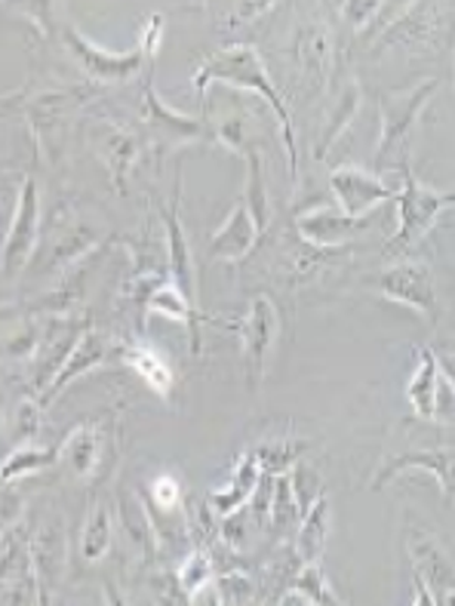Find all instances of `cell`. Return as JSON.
<instances>
[{
  "instance_id": "1",
  "label": "cell",
  "mask_w": 455,
  "mask_h": 606,
  "mask_svg": "<svg viewBox=\"0 0 455 606\" xmlns=\"http://www.w3.org/2000/svg\"><path fill=\"white\" fill-rule=\"evenodd\" d=\"M228 84V87H243L253 89L256 96L268 102L271 111L277 117V127L284 132L286 142V158H289V176L293 182L299 179V145H296V130H293V115L286 108V102L281 99L277 87L271 84L268 68L265 62L256 53V46L250 44H237L222 50L219 56L207 59L203 65L198 68V77H194V89H198V99H207V87L210 84Z\"/></svg>"
},
{
  "instance_id": "2",
  "label": "cell",
  "mask_w": 455,
  "mask_h": 606,
  "mask_svg": "<svg viewBox=\"0 0 455 606\" xmlns=\"http://www.w3.org/2000/svg\"><path fill=\"white\" fill-rule=\"evenodd\" d=\"M441 87L443 77H431V81L419 84L410 93L384 96L382 105H379L382 136H379V148H375V170L379 173H398L403 163H410L413 130L425 115L427 102L434 99V93Z\"/></svg>"
},
{
  "instance_id": "3",
  "label": "cell",
  "mask_w": 455,
  "mask_h": 606,
  "mask_svg": "<svg viewBox=\"0 0 455 606\" xmlns=\"http://www.w3.org/2000/svg\"><path fill=\"white\" fill-rule=\"evenodd\" d=\"M400 188L394 194V203H398V234L384 244V256L398 259L403 253H410L422 237H425L434 222L453 210L455 194L453 191H437V188L419 182L410 163H403L398 170Z\"/></svg>"
},
{
  "instance_id": "4",
  "label": "cell",
  "mask_w": 455,
  "mask_h": 606,
  "mask_svg": "<svg viewBox=\"0 0 455 606\" xmlns=\"http://www.w3.org/2000/svg\"><path fill=\"white\" fill-rule=\"evenodd\" d=\"M372 287L382 293L391 302L406 305L419 311L422 318L437 320L441 305H437V287L431 277V265L422 259H398L394 265L382 268L372 277Z\"/></svg>"
},
{
  "instance_id": "5",
  "label": "cell",
  "mask_w": 455,
  "mask_h": 606,
  "mask_svg": "<svg viewBox=\"0 0 455 606\" xmlns=\"http://www.w3.org/2000/svg\"><path fill=\"white\" fill-rule=\"evenodd\" d=\"M453 397V375L446 373V366L441 363L434 348H422L419 351V366H415L413 379L406 385V401L413 406V413L419 419L449 425L455 406Z\"/></svg>"
},
{
  "instance_id": "6",
  "label": "cell",
  "mask_w": 455,
  "mask_h": 606,
  "mask_svg": "<svg viewBox=\"0 0 455 606\" xmlns=\"http://www.w3.org/2000/svg\"><path fill=\"white\" fill-rule=\"evenodd\" d=\"M281 332V315L268 296H256L250 302V311L241 323V342L243 358H246V370H250V385H258L265 379V363L274 342Z\"/></svg>"
},
{
  "instance_id": "7",
  "label": "cell",
  "mask_w": 455,
  "mask_h": 606,
  "mask_svg": "<svg viewBox=\"0 0 455 606\" xmlns=\"http://www.w3.org/2000/svg\"><path fill=\"white\" fill-rule=\"evenodd\" d=\"M38 234H41V201H38V185L34 179L22 182L19 191V201H15V216L7 241H3V275L13 277L15 272L25 268V262L34 253L38 244Z\"/></svg>"
},
{
  "instance_id": "8",
  "label": "cell",
  "mask_w": 455,
  "mask_h": 606,
  "mask_svg": "<svg viewBox=\"0 0 455 606\" xmlns=\"http://www.w3.org/2000/svg\"><path fill=\"white\" fill-rule=\"evenodd\" d=\"M410 554H413L415 592H419L415 604H427L425 594H434V604H437V594H441V604H449V597H453V561L441 549V542L431 533L415 530L410 535Z\"/></svg>"
},
{
  "instance_id": "9",
  "label": "cell",
  "mask_w": 455,
  "mask_h": 606,
  "mask_svg": "<svg viewBox=\"0 0 455 606\" xmlns=\"http://www.w3.org/2000/svg\"><path fill=\"white\" fill-rule=\"evenodd\" d=\"M453 459H455L453 447L406 449V453L391 456V459L375 471L370 490L379 492L382 487H388V483L400 475H431L434 480H441L443 496H446V499H453Z\"/></svg>"
},
{
  "instance_id": "10",
  "label": "cell",
  "mask_w": 455,
  "mask_h": 606,
  "mask_svg": "<svg viewBox=\"0 0 455 606\" xmlns=\"http://www.w3.org/2000/svg\"><path fill=\"white\" fill-rule=\"evenodd\" d=\"M329 185L339 198V210L348 216H370L379 203L394 201L398 188L382 182L375 173H367L360 167H336L329 176Z\"/></svg>"
},
{
  "instance_id": "11",
  "label": "cell",
  "mask_w": 455,
  "mask_h": 606,
  "mask_svg": "<svg viewBox=\"0 0 455 606\" xmlns=\"http://www.w3.org/2000/svg\"><path fill=\"white\" fill-rule=\"evenodd\" d=\"M182 179H176V201L170 203V213H163L167 225V265H170V284L179 287L188 302L198 308V272H194V256L182 225Z\"/></svg>"
},
{
  "instance_id": "12",
  "label": "cell",
  "mask_w": 455,
  "mask_h": 606,
  "mask_svg": "<svg viewBox=\"0 0 455 606\" xmlns=\"http://www.w3.org/2000/svg\"><path fill=\"white\" fill-rule=\"evenodd\" d=\"M372 216H348L339 206H314L308 213L296 219L301 241L311 246H324V249H336V246L348 244L351 237L363 234L370 228Z\"/></svg>"
},
{
  "instance_id": "13",
  "label": "cell",
  "mask_w": 455,
  "mask_h": 606,
  "mask_svg": "<svg viewBox=\"0 0 455 606\" xmlns=\"http://www.w3.org/2000/svg\"><path fill=\"white\" fill-rule=\"evenodd\" d=\"M443 7L441 0H415L413 7L403 15H398L388 29H384L379 50L384 46H410L419 41H434L437 31L443 29Z\"/></svg>"
},
{
  "instance_id": "14",
  "label": "cell",
  "mask_w": 455,
  "mask_h": 606,
  "mask_svg": "<svg viewBox=\"0 0 455 606\" xmlns=\"http://www.w3.org/2000/svg\"><path fill=\"white\" fill-rule=\"evenodd\" d=\"M65 41L72 44L74 56L81 59V65H84L86 72L93 74V77H99V81H129L133 74L142 68V46L139 50H129V53H105L99 46H93L86 38H81V31L68 29L65 34Z\"/></svg>"
},
{
  "instance_id": "15",
  "label": "cell",
  "mask_w": 455,
  "mask_h": 606,
  "mask_svg": "<svg viewBox=\"0 0 455 606\" xmlns=\"http://www.w3.org/2000/svg\"><path fill=\"white\" fill-rule=\"evenodd\" d=\"M262 241L258 225L253 213L246 210V203H237L228 219L222 222V228L210 237V256L222 262H241L253 253V246Z\"/></svg>"
},
{
  "instance_id": "16",
  "label": "cell",
  "mask_w": 455,
  "mask_h": 606,
  "mask_svg": "<svg viewBox=\"0 0 455 606\" xmlns=\"http://www.w3.org/2000/svg\"><path fill=\"white\" fill-rule=\"evenodd\" d=\"M332 53H336V38L324 22L305 25L296 38V62H299L301 77L324 87L332 68Z\"/></svg>"
},
{
  "instance_id": "17",
  "label": "cell",
  "mask_w": 455,
  "mask_h": 606,
  "mask_svg": "<svg viewBox=\"0 0 455 606\" xmlns=\"http://www.w3.org/2000/svg\"><path fill=\"white\" fill-rule=\"evenodd\" d=\"M145 96H148V127H151L155 132H160V136H163L170 145L207 142V139H213V136L207 132V124H203V120L179 115L176 108H170L167 102L160 99L155 84H148Z\"/></svg>"
},
{
  "instance_id": "18",
  "label": "cell",
  "mask_w": 455,
  "mask_h": 606,
  "mask_svg": "<svg viewBox=\"0 0 455 606\" xmlns=\"http://www.w3.org/2000/svg\"><path fill=\"white\" fill-rule=\"evenodd\" d=\"M258 477H262V465H258L256 453H246L237 468L231 471L228 483L222 490H215L210 496V506L219 514H231V511H241V506H246L253 499V490H256Z\"/></svg>"
},
{
  "instance_id": "19",
  "label": "cell",
  "mask_w": 455,
  "mask_h": 606,
  "mask_svg": "<svg viewBox=\"0 0 455 606\" xmlns=\"http://www.w3.org/2000/svg\"><path fill=\"white\" fill-rule=\"evenodd\" d=\"M329 535V499L317 496L311 506L301 511L299 535H296V557L301 563H317L324 557Z\"/></svg>"
},
{
  "instance_id": "20",
  "label": "cell",
  "mask_w": 455,
  "mask_h": 606,
  "mask_svg": "<svg viewBox=\"0 0 455 606\" xmlns=\"http://www.w3.org/2000/svg\"><path fill=\"white\" fill-rule=\"evenodd\" d=\"M148 311H151V315H163V318L176 320V323H186L188 330H191V348H194V354H198V308L188 302L186 296L179 293V287H172V284H157V287L148 293Z\"/></svg>"
},
{
  "instance_id": "21",
  "label": "cell",
  "mask_w": 455,
  "mask_h": 606,
  "mask_svg": "<svg viewBox=\"0 0 455 606\" xmlns=\"http://www.w3.org/2000/svg\"><path fill=\"white\" fill-rule=\"evenodd\" d=\"M243 203L246 210L253 213L258 225V234L265 237L271 225V203H268V191H265V176H262V155L256 148L246 151V188H243Z\"/></svg>"
},
{
  "instance_id": "22",
  "label": "cell",
  "mask_w": 455,
  "mask_h": 606,
  "mask_svg": "<svg viewBox=\"0 0 455 606\" xmlns=\"http://www.w3.org/2000/svg\"><path fill=\"white\" fill-rule=\"evenodd\" d=\"M127 363L136 370V373L142 375V382L151 391H157L160 397H167L172 391V370L170 363L163 361L160 354H157L155 348L148 345H136L127 351Z\"/></svg>"
},
{
  "instance_id": "23",
  "label": "cell",
  "mask_w": 455,
  "mask_h": 606,
  "mask_svg": "<svg viewBox=\"0 0 455 606\" xmlns=\"http://www.w3.org/2000/svg\"><path fill=\"white\" fill-rule=\"evenodd\" d=\"M286 594L289 597H284V604H296V600H305V604H341L336 592L329 588L324 570L317 563H301L299 576L293 578V585H289Z\"/></svg>"
},
{
  "instance_id": "24",
  "label": "cell",
  "mask_w": 455,
  "mask_h": 606,
  "mask_svg": "<svg viewBox=\"0 0 455 606\" xmlns=\"http://www.w3.org/2000/svg\"><path fill=\"white\" fill-rule=\"evenodd\" d=\"M105 354H108V339L102 336V332H86L84 339L74 345V354L72 361H65V366H62V375H59L56 382H53V389H50V394H56L65 382H72V379H77V375L84 373V370H89V366H96V363L105 361Z\"/></svg>"
},
{
  "instance_id": "25",
  "label": "cell",
  "mask_w": 455,
  "mask_h": 606,
  "mask_svg": "<svg viewBox=\"0 0 455 606\" xmlns=\"http://www.w3.org/2000/svg\"><path fill=\"white\" fill-rule=\"evenodd\" d=\"M357 108H360V89L357 84H348L345 93L339 96V105L332 108L327 127L320 132V142H317V160H324L329 155V148L339 142V136L348 130V124L357 117Z\"/></svg>"
},
{
  "instance_id": "26",
  "label": "cell",
  "mask_w": 455,
  "mask_h": 606,
  "mask_svg": "<svg viewBox=\"0 0 455 606\" xmlns=\"http://www.w3.org/2000/svg\"><path fill=\"white\" fill-rule=\"evenodd\" d=\"M271 520H274V527L277 530H286L289 523H296L301 518V508L299 499H296V492H293V483H289V475H274V483H271Z\"/></svg>"
},
{
  "instance_id": "27",
  "label": "cell",
  "mask_w": 455,
  "mask_h": 606,
  "mask_svg": "<svg viewBox=\"0 0 455 606\" xmlns=\"http://www.w3.org/2000/svg\"><path fill=\"white\" fill-rule=\"evenodd\" d=\"M213 557L203 549H198L186 563H182V570H179V585H182V592H186L188 597H194V594H200L210 582H213Z\"/></svg>"
},
{
  "instance_id": "28",
  "label": "cell",
  "mask_w": 455,
  "mask_h": 606,
  "mask_svg": "<svg viewBox=\"0 0 455 606\" xmlns=\"http://www.w3.org/2000/svg\"><path fill=\"white\" fill-rule=\"evenodd\" d=\"M112 545V520H108V511L105 508H96V514L89 518L84 533V554L86 561H99L102 554Z\"/></svg>"
},
{
  "instance_id": "29",
  "label": "cell",
  "mask_w": 455,
  "mask_h": 606,
  "mask_svg": "<svg viewBox=\"0 0 455 606\" xmlns=\"http://www.w3.org/2000/svg\"><path fill=\"white\" fill-rule=\"evenodd\" d=\"M105 160H108V170H112L114 182L124 191V176H127L129 163L136 160V139L127 136V132H117L108 142V151H105Z\"/></svg>"
},
{
  "instance_id": "30",
  "label": "cell",
  "mask_w": 455,
  "mask_h": 606,
  "mask_svg": "<svg viewBox=\"0 0 455 606\" xmlns=\"http://www.w3.org/2000/svg\"><path fill=\"white\" fill-rule=\"evenodd\" d=\"M215 594H222L219 597V604H241V600H250V594H253V578L246 576V573H222V576L215 578Z\"/></svg>"
},
{
  "instance_id": "31",
  "label": "cell",
  "mask_w": 455,
  "mask_h": 606,
  "mask_svg": "<svg viewBox=\"0 0 455 606\" xmlns=\"http://www.w3.org/2000/svg\"><path fill=\"white\" fill-rule=\"evenodd\" d=\"M151 499H155L157 508L167 511V514L179 511V506H182V487H179V480L172 475L155 477V483H151Z\"/></svg>"
},
{
  "instance_id": "32",
  "label": "cell",
  "mask_w": 455,
  "mask_h": 606,
  "mask_svg": "<svg viewBox=\"0 0 455 606\" xmlns=\"http://www.w3.org/2000/svg\"><path fill=\"white\" fill-rule=\"evenodd\" d=\"M384 0H341V15L351 29H363L379 15Z\"/></svg>"
},
{
  "instance_id": "33",
  "label": "cell",
  "mask_w": 455,
  "mask_h": 606,
  "mask_svg": "<svg viewBox=\"0 0 455 606\" xmlns=\"http://www.w3.org/2000/svg\"><path fill=\"white\" fill-rule=\"evenodd\" d=\"M68 453H72L74 468H77L81 475H86V471H89V465H93V456H96V437H93V432H86V428L74 432Z\"/></svg>"
},
{
  "instance_id": "34",
  "label": "cell",
  "mask_w": 455,
  "mask_h": 606,
  "mask_svg": "<svg viewBox=\"0 0 455 606\" xmlns=\"http://www.w3.org/2000/svg\"><path fill=\"white\" fill-rule=\"evenodd\" d=\"M274 7V0H237V10L231 15V22L237 25V22H253L258 15H265Z\"/></svg>"
},
{
  "instance_id": "35",
  "label": "cell",
  "mask_w": 455,
  "mask_h": 606,
  "mask_svg": "<svg viewBox=\"0 0 455 606\" xmlns=\"http://www.w3.org/2000/svg\"><path fill=\"white\" fill-rule=\"evenodd\" d=\"M43 463H46V456H41V453H22V456H13L10 463L3 465V477L25 475V471H31V468H38Z\"/></svg>"
},
{
  "instance_id": "36",
  "label": "cell",
  "mask_w": 455,
  "mask_h": 606,
  "mask_svg": "<svg viewBox=\"0 0 455 606\" xmlns=\"http://www.w3.org/2000/svg\"><path fill=\"white\" fill-rule=\"evenodd\" d=\"M329 3H341V0H329Z\"/></svg>"
}]
</instances>
